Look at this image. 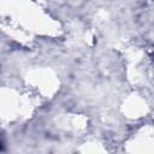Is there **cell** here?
<instances>
[{
  "label": "cell",
  "mask_w": 154,
  "mask_h": 154,
  "mask_svg": "<svg viewBox=\"0 0 154 154\" xmlns=\"http://www.w3.org/2000/svg\"><path fill=\"white\" fill-rule=\"evenodd\" d=\"M1 149H2V146H1V143H0V150H1Z\"/></svg>",
  "instance_id": "obj_1"
}]
</instances>
